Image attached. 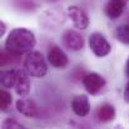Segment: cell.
<instances>
[{"label":"cell","mask_w":129,"mask_h":129,"mask_svg":"<svg viewBox=\"0 0 129 129\" xmlns=\"http://www.w3.org/2000/svg\"><path fill=\"white\" fill-rule=\"evenodd\" d=\"M128 1H129V0H128Z\"/></svg>","instance_id":"7402d4cb"},{"label":"cell","mask_w":129,"mask_h":129,"mask_svg":"<svg viewBox=\"0 0 129 129\" xmlns=\"http://www.w3.org/2000/svg\"><path fill=\"white\" fill-rule=\"evenodd\" d=\"M16 82V69H4L0 74V83L5 89L14 88Z\"/></svg>","instance_id":"5bb4252c"},{"label":"cell","mask_w":129,"mask_h":129,"mask_svg":"<svg viewBox=\"0 0 129 129\" xmlns=\"http://www.w3.org/2000/svg\"><path fill=\"white\" fill-rule=\"evenodd\" d=\"M125 74L127 77H129V59L127 60V64H125Z\"/></svg>","instance_id":"ffe728a7"},{"label":"cell","mask_w":129,"mask_h":129,"mask_svg":"<svg viewBox=\"0 0 129 129\" xmlns=\"http://www.w3.org/2000/svg\"><path fill=\"white\" fill-rule=\"evenodd\" d=\"M5 30H6V25L4 21H0V37H3L5 34Z\"/></svg>","instance_id":"d6986e66"},{"label":"cell","mask_w":129,"mask_h":129,"mask_svg":"<svg viewBox=\"0 0 129 129\" xmlns=\"http://www.w3.org/2000/svg\"><path fill=\"white\" fill-rule=\"evenodd\" d=\"M124 102L129 104V82L125 85V89H124Z\"/></svg>","instance_id":"ac0fdd59"},{"label":"cell","mask_w":129,"mask_h":129,"mask_svg":"<svg viewBox=\"0 0 129 129\" xmlns=\"http://www.w3.org/2000/svg\"><path fill=\"white\" fill-rule=\"evenodd\" d=\"M115 35H117V38L120 43L129 45V23L118 26V29L115 31Z\"/></svg>","instance_id":"2e32d148"},{"label":"cell","mask_w":129,"mask_h":129,"mask_svg":"<svg viewBox=\"0 0 129 129\" xmlns=\"http://www.w3.org/2000/svg\"><path fill=\"white\" fill-rule=\"evenodd\" d=\"M1 128L3 129H9V128H14V129H23V124H20V123H18L16 120H14V119H6L5 122H3V124H1Z\"/></svg>","instance_id":"e0dca14e"},{"label":"cell","mask_w":129,"mask_h":129,"mask_svg":"<svg viewBox=\"0 0 129 129\" xmlns=\"http://www.w3.org/2000/svg\"><path fill=\"white\" fill-rule=\"evenodd\" d=\"M125 9V0H108L105 4V14L109 19H118Z\"/></svg>","instance_id":"8fae6325"},{"label":"cell","mask_w":129,"mask_h":129,"mask_svg":"<svg viewBox=\"0 0 129 129\" xmlns=\"http://www.w3.org/2000/svg\"><path fill=\"white\" fill-rule=\"evenodd\" d=\"M45 1H48V3H55V1H58V0H45Z\"/></svg>","instance_id":"44dd1931"},{"label":"cell","mask_w":129,"mask_h":129,"mask_svg":"<svg viewBox=\"0 0 129 129\" xmlns=\"http://www.w3.org/2000/svg\"><path fill=\"white\" fill-rule=\"evenodd\" d=\"M48 61L51 64V67H54L56 69H64L69 64V59H68L67 54L61 50V48H59L55 44L49 46Z\"/></svg>","instance_id":"5b68a950"},{"label":"cell","mask_w":129,"mask_h":129,"mask_svg":"<svg viewBox=\"0 0 129 129\" xmlns=\"http://www.w3.org/2000/svg\"><path fill=\"white\" fill-rule=\"evenodd\" d=\"M89 48L94 53V55H96L99 58L107 56L112 50L110 44L108 43V40L100 33L90 34V37H89Z\"/></svg>","instance_id":"3957f363"},{"label":"cell","mask_w":129,"mask_h":129,"mask_svg":"<svg viewBox=\"0 0 129 129\" xmlns=\"http://www.w3.org/2000/svg\"><path fill=\"white\" fill-rule=\"evenodd\" d=\"M68 15L75 28H78L80 30H85L89 26V18L85 11L83 9H80L79 6H69Z\"/></svg>","instance_id":"52a82bcc"},{"label":"cell","mask_w":129,"mask_h":129,"mask_svg":"<svg viewBox=\"0 0 129 129\" xmlns=\"http://www.w3.org/2000/svg\"><path fill=\"white\" fill-rule=\"evenodd\" d=\"M25 69H16V82L14 89L19 96H26L30 93V79Z\"/></svg>","instance_id":"ba28073f"},{"label":"cell","mask_w":129,"mask_h":129,"mask_svg":"<svg viewBox=\"0 0 129 129\" xmlns=\"http://www.w3.org/2000/svg\"><path fill=\"white\" fill-rule=\"evenodd\" d=\"M24 69L33 78H43L48 73V65L42 53L29 51L24 59Z\"/></svg>","instance_id":"7a4b0ae2"},{"label":"cell","mask_w":129,"mask_h":129,"mask_svg":"<svg viewBox=\"0 0 129 129\" xmlns=\"http://www.w3.org/2000/svg\"><path fill=\"white\" fill-rule=\"evenodd\" d=\"M82 82L85 90L91 95L98 94L105 86V79L98 73H88L83 77Z\"/></svg>","instance_id":"277c9868"},{"label":"cell","mask_w":129,"mask_h":129,"mask_svg":"<svg viewBox=\"0 0 129 129\" xmlns=\"http://www.w3.org/2000/svg\"><path fill=\"white\" fill-rule=\"evenodd\" d=\"M11 103H13L11 94L5 88L1 89V91H0V109H1V112H8L11 107Z\"/></svg>","instance_id":"9a60e30c"},{"label":"cell","mask_w":129,"mask_h":129,"mask_svg":"<svg viewBox=\"0 0 129 129\" xmlns=\"http://www.w3.org/2000/svg\"><path fill=\"white\" fill-rule=\"evenodd\" d=\"M96 118L100 123H109L115 118V108L112 104H103L96 110Z\"/></svg>","instance_id":"4fadbf2b"},{"label":"cell","mask_w":129,"mask_h":129,"mask_svg":"<svg viewBox=\"0 0 129 129\" xmlns=\"http://www.w3.org/2000/svg\"><path fill=\"white\" fill-rule=\"evenodd\" d=\"M63 43L65 48L73 51H79L84 48V38L80 33L75 30H67L63 35Z\"/></svg>","instance_id":"8992f818"},{"label":"cell","mask_w":129,"mask_h":129,"mask_svg":"<svg viewBox=\"0 0 129 129\" xmlns=\"http://www.w3.org/2000/svg\"><path fill=\"white\" fill-rule=\"evenodd\" d=\"M20 55L21 54H16L13 53L10 50H8L6 48H4L1 50V58H0V65L1 68H11V67H16L20 63Z\"/></svg>","instance_id":"7c38bea8"},{"label":"cell","mask_w":129,"mask_h":129,"mask_svg":"<svg viewBox=\"0 0 129 129\" xmlns=\"http://www.w3.org/2000/svg\"><path fill=\"white\" fill-rule=\"evenodd\" d=\"M35 44L37 39L33 31L25 28H15L9 33L5 40V48L13 53L24 54L31 51Z\"/></svg>","instance_id":"6da1fadb"},{"label":"cell","mask_w":129,"mask_h":129,"mask_svg":"<svg viewBox=\"0 0 129 129\" xmlns=\"http://www.w3.org/2000/svg\"><path fill=\"white\" fill-rule=\"evenodd\" d=\"M16 110L28 118H35L38 117V113H39L37 103L25 96H21V99L16 102Z\"/></svg>","instance_id":"9c48e42d"},{"label":"cell","mask_w":129,"mask_h":129,"mask_svg":"<svg viewBox=\"0 0 129 129\" xmlns=\"http://www.w3.org/2000/svg\"><path fill=\"white\" fill-rule=\"evenodd\" d=\"M72 109L78 117H82V118L86 117L90 112V103H89L88 96L83 94L74 96L72 100Z\"/></svg>","instance_id":"30bf717a"}]
</instances>
